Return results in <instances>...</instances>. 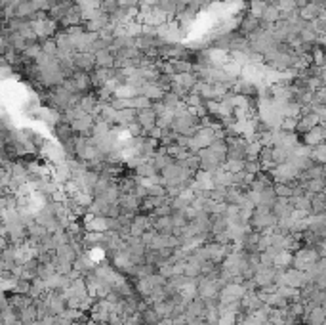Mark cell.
<instances>
[{"mask_svg":"<svg viewBox=\"0 0 326 325\" xmlns=\"http://www.w3.org/2000/svg\"><path fill=\"white\" fill-rule=\"evenodd\" d=\"M74 153H76V159H80V161H84V162L103 159L100 149H98V144H96V140H94V136H76Z\"/></svg>","mask_w":326,"mask_h":325,"instance_id":"6da1fadb","label":"cell"},{"mask_svg":"<svg viewBox=\"0 0 326 325\" xmlns=\"http://www.w3.org/2000/svg\"><path fill=\"white\" fill-rule=\"evenodd\" d=\"M71 92L63 86H56V88H50L48 94H46V102L52 109H56L59 113H65L69 109V104H71Z\"/></svg>","mask_w":326,"mask_h":325,"instance_id":"7a4b0ae2","label":"cell"},{"mask_svg":"<svg viewBox=\"0 0 326 325\" xmlns=\"http://www.w3.org/2000/svg\"><path fill=\"white\" fill-rule=\"evenodd\" d=\"M197 155L200 157V170H206V172H212V174L216 170H219L223 166V162L227 161V155H219L210 148L200 149Z\"/></svg>","mask_w":326,"mask_h":325,"instance_id":"3957f363","label":"cell"},{"mask_svg":"<svg viewBox=\"0 0 326 325\" xmlns=\"http://www.w3.org/2000/svg\"><path fill=\"white\" fill-rule=\"evenodd\" d=\"M299 170L290 164V162H283V164H277L273 170H271V178L277 182V184H290L294 180H298Z\"/></svg>","mask_w":326,"mask_h":325,"instance_id":"277c9868","label":"cell"},{"mask_svg":"<svg viewBox=\"0 0 326 325\" xmlns=\"http://www.w3.org/2000/svg\"><path fill=\"white\" fill-rule=\"evenodd\" d=\"M33 23V27L36 31V35H38V41H46V39H52V37H56L57 33V27H59V23L54 21L52 17H46V19H36V21H31Z\"/></svg>","mask_w":326,"mask_h":325,"instance_id":"5b68a950","label":"cell"},{"mask_svg":"<svg viewBox=\"0 0 326 325\" xmlns=\"http://www.w3.org/2000/svg\"><path fill=\"white\" fill-rule=\"evenodd\" d=\"M143 205V199H140L138 195L134 193H120V199H118V207L122 210V214H140Z\"/></svg>","mask_w":326,"mask_h":325,"instance_id":"8992f818","label":"cell"},{"mask_svg":"<svg viewBox=\"0 0 326 325\" xmlns=\"http://www.w3.org/2000/svg\"><path fill=\"white\" fill-rule=\"evenodd\" d=\"M111 222H113V218H109V216H94V214H88V216H86L84 230L86 232H98V234H109V232H111Z\"/></svg>","mask_w":326,"mask_h":325,"instance_id":"52a82bcc","label":"cell"},{"mask_svg":"<svg viewBox=\"0 0 326 325\" xmlns=\"http://www.w3.org/2000/svg\"><path fill=\"white\" fill-rule=\"evenodd\" d=\"M301 140H303V146H307V148H317V146L325 144L326 142V124L325 122H321V124H317L315 128H311L309 132L301 134Z\"/></svg>","mask_w":326,"mask_h":325,"instance_id":"ba28073f","label":"cell"},{"mask_svg":"<svg viewBox=\"0 0 326 325\" xmlns=\"http://www.w3.org/2000/svg\"><path fill=\"white\" fill-rule=\"evenodd\" d=\"M52 178L56 180L57 184H67L69 180H72V170L69 161L57 162V164H52Z\"/></svg>","mask_w":326,"mask_h":325,"instance_id":"9c48e42d","label":"cell"},{"mask_svg":"<svg viewBox=\"0 0 326 325\" xmlns=\"http://www.w3.org/2000/svg\"><path fill=\"white\" fill-rule=\"evenodd\" d=\"M74 65H76L78 71L92 73L96 69V54H92V52H78L74 56Z\"/></svg>","mask_w":326,"mask_h":325,"instance_id":"30bf717a","label":"cell"},{"mask_svg":"<svg viewBox=\"0 0 326 325\" xmlns=\"http://www.w3.org/2000/svg\"><path fill=\"white\" fill-rule=\"evenodd\" d=\"M317 124H321L319 113H315V111H311V113H303V115L298 119V128H296V132H299V134L309 132V130L315 128Z\"/></svg>","mask_w":326,"mask_h":325,"instance_id":"8fae6325","label":"cell"},{"mask_svg":"<svg viewBox=\"0 0 326 325\" xmlns=\"http://www.w3.org/2000/svg\"><path fill=\"white\" fill-rule=\"evenodd\" d=\"M164 94H166V90L162 88L156 81H147V82L143 84V88H142V96L149 98L151 102H158V100H162V98H164Z\"/></svg>","mask_w":326,"mask_h":325,"instance_id":"7c38bea8","label":"cell"},{"mask_svg":"<svg viewBox=\"0 0 326 325\" xmlns=\"http://www.w3.org/2000/svg\"><path fill=\"white\" fill-rule=\"evenodd\" d=\"M138 122H140V124L143 126L145 134L149 132L151 128H155V126H156V113L153 111V107L138 111Z\"/></svg>","mask_w":326,"mask_h":325,"instance_id":"4fadbf2b","label":"cell"},{"mask_svg":"<svg viewBox=\"0 0 326 325\" xmlns=\"http://www.w3.org/2000/svg\"><path fill=\"white\" fill-rule=\"evenodd\" d=\"M259 27H261V19H257V17L248 14L241 21V35L248 39V37H252V35H254L255 31H259Z\"/></svg>","mask_w":326,"mask_h":325,"instance_id":"5bb4252c","label":"cell"},{"mask_svg":"<svg viewBox=\"0 0 326 325\" xmlns=\"http://www.w3.org/2000/svg\"><path fill=\"white\" fill-rule=\"evenodd\" d=\"M153 228H155L158 234H164V236H174L176 234V226H174L172 214L170 216H156Z\"/></svg>","mask_w":326,"mask_h":325,"instance_id":"9a60e30c","label":"cell"},{"mask_svg":"<svg viewBox=\"0 0 326 325\" xmlns=\"http://www.w3.org/2000/svg\"><path fill=\"white\" fill-rule=\"evenodd\" d=\"M134 172H136V176H142V178H153L160 174L158 168L155 166V162L151 161V159H143V161L134 168Z\"/></svg>","mask_w":326,"mask_h":325,"instance_id":"2e32d148","label":"cell"},{"mask_svg":"<svg viewBox=\"0 0 326 325\" xmlns=\"http://www.w3.org/2000/svg\"><path fill=\"white\" fill-rule=\"evenodd\" d=\"M138 121V109H134V107H128V109H122V111H118V115H116V124L114 126H122V128H128L132 122H136Z\"/></svg>","mask_w":326,"mask_h":325,"instance_id":"e0dca14e","label":"cell"},{"mask_svg":"<svg viewBox=\"0 0 326 325\" xmlns=\"http://www.w3.org/2000/svg\"><path fill=\"white\" fill-rule=\"evenodd\" d=\"M72 79H74V82H76L78 92H82V94H90V92H92L94 84H92L90 73H86V71H76V73L72 75Z\"/></svg>","mask_w":326,"mask_h":325,"instance_id":"ac0fdd59","label":"cell"},{"mask_svg":"<svg viewBox=\"0 0 326 325\" xmlns=\"http://www.w3.org/2000/svg\"><path fill=\"white\" fill-rule=\"evenodd\" d=\"M114 58H116V56L113 54V50H111V48L96 52V67L111 69V67H114Z\"/></svg>","mask_w":326,"mask_h":325,"instance_id":"d6986e66","label":"cell"},{"mask_svg":"<svg viewBox=\"0 0 326 325\" xmlns=\"http://www.w3.org/2000/svg\"><path fill=\"white\" fill-rule=\"evenodd\" d=\"M172 81H174L176 84H180V86H183V88H187L191 92L193 86L199 82V77L195 73H176L172 77Z\"/></svg>","mask_w":326,"mask_h":325,"instance_id":"ffe728a7","label":"cell"},{"mask_svg":"<svg viewBox=\"0 0 326 325\" xmlns=\"http://www.w3.org/2000/svg\"><path fill=\"white\" fill-rule=\"evenodd\" d=\"M279 21H281V10H279V6H267L263 15H261V23L263 25H275Z\"/></svg>","mask_w":326,"mask_h":325,"instance_id":"44dd1931","label":"cell"},{"mask_svg":"<svg viewBox=\"0 0 326 325\" xmlns=\"http://www.w3.org/2000/svg\"><path fill=\"white\" fill-rule=\"evenodd\" d=\"M214 180H216V186L217 188H231L233 186V174L229 170H225L223 166L214 172Z\"/></svg>","mask_w":326,"mask_h":325,"instance_id":"7402d4cb","label":"cell"},{"mask_svg":"<svg viewBox=\"0 0 326 325\" xmlns=\"http://www.w3.org/2000/svg\"><path fill=\"white\" fill-rule=\"evenodd\" d=\"M250 54H252V52H241V50H233V52H229V61H233V63L241 65L242 69H244L246 65H250Z\"/></svg>","mask_w":326,"mask_h":325,"instance_id":"603a6c76","label":"cell"},{"mask_svg":"<svg viewBox=\"0 0 326 325\" xmlns=\"http://www.w3.org/2000/svg\"><path fill=\"white\" fill-rule=\"evenodd\" d=\"M142 316H143V324L145 325H162V318L158 316V312H156L153 306H147V308L142 312Z\"/></svg>","mask_w":326,"mask_h":325,"instance_id":"cb8c5ba5","label":"cell"},{"mask_svg":"<svg viewBox=\"0 0 326 325\" xmlns=\"http://www.w3.org/2000/svg\"><path fill=\"white\" fill-rule=\"evenodd\" d=\"M151 161L155 162V166L158 168V172H162V170H164L168 164L176 162V159L172 157L170 153H158V151H156V155L153 157V159H151Z\"/></svg>","mask_w":326,"mask_h":325,"instance_id":"d4e9b609","label":"cell"},{"mask_svg":"<svg viewBox=\"0 0 326 325\" xmlns=\"http://www.w3.org/2000/svg\"><path fill=\"white\" fill-rule=\"evenodd\" d=\"M116 115H118V111L114 109L113 105L111 104H103L101 105V113H100V117L103 119V121H107L109 124H116Z\"/></svg>","mask_w":326,"mask_h":325,"instance_id":"484cf974","label":"cell"},{"mask_svg":"<svg viewBox=\"0 0 326 325\" xmlns=\"http://www.w3.org/2000/svg\"><path fill=\"white\" fill-rule=\"evenodd\" d=\"M261 142L259 140H252V142H248V146H246V159H259V155H261Z\"/></svg>","mask_w":326,"mask_h":325,"instance_id":"4316f807","label":"cell"},{"mask_svg":"<svg viewBox=\"0 0 326 325\" xmlns=\"http://www.w3.org/2000/svg\"><path fill=\"white\" fill-rule=\"evenodd\" d=\"M267 6H269L267 0H252V2H250V12H248V14L257 17V19H261V15H263Z\"/></svg>","mask_w":326,"mask_h":325,"instance_id":"83f0119b","label":"cell"},{"mask_svg":"<svg viewBox=\"0 0 326 325\" xmlns=\"http://www.w3.org/2000/svg\"><path fill=\"white\" fill-rule=\"evenodd\" d=\"M223 71H225V73L229 75V79L235 82L237 79H241V77H242V71H244V69H242L241 65L233 63V61H227L225 65H223Z\"/></svg>","mask_w":326,"mask_h":325,"instance_id":"f1b7e54d","label":"cell"},{"mask_svg":"<svg viewBox=\"0 0 326 325\" xmlns=\"http://www.w3.org/2000/svg\"><path fill=\"white\" fill-rule=\"evenodd\" d=\"M223 168L229 170L231 174H237V172H242L246 168V161H239V159H227L223 162Z\"/></svg>","mask_w":326,"mask_h":325,"instance_id":"f546056e","label":"cell"},{"mask_svg":"<svg viewBox=\"0 0 326 325\" xmlns=\"http://www.w3.org/2000/svg\"><path fill=\"white\" fill-rule=\"evenodd\" d=\"M40 54H42V44H40V42H35V44H29L27 50H25L21 56L25 59H29V61H35Z\"/></svg>","mask_w":326,"mask_h":325,"instance_id":"4dcf8cb0","label":"cell"},{"mask_svg":"<svg viewBox=\"0 0 326 325\" xmlns=\"http://www.w3.org/2000/svg\"><path fill=\"white\" fill-rule=\"evenodd\" d=\"M311 157H313V161L315 162L326 164V142L325 144H321V146H317V148H313Z\"/></svg>","mask_w":326,"mask_h":325,"instance_id":"1f68e13d","label":"cell"},{"mask_svg":"<svg viewBox=\"0 0 326 325\" xmlns=\"http://www.w3.org/2000/svg\"><path fill=\"white\" fill-rule=\"evenodd\" d=\"M132 107L138 109V111H142V109L153 107V102L149 98H145V96H136V98H132Z\"/></svg>","mask_w":326,"mask_h":325,"instance_id":"d6a6232c","label":"cell"},{"mask_svg":"<svg viewBox=\"0 0 326 325\" xmlns=\"http://www.w3.org/2000/svg\"><path fill=\"white\" fill-rule=\"evenodd\" d=\"M126 35L128 37H132V39L142 37L143 35V23H140V21H132V23H128L126 25Z\"/></svg>","mask_w":326,"mask_h":325,"instance_id":"836d02e7","label":"cell"},{"mask_svg":"<svg viewBox=\"0 0 326 325\" xmlns=\"http://www.w3.org/2000/svg\"><path fill=\"white\" fill-rule=\"evenodd\" d=\"M42 44V52L48 54V56H57V44H56V39H46V41H40Z\"/></svg>","mask_w":326,"mask_h":325,"instance_id":"e575fe53","label":"cell"},{"mask_svg":"<svg viewBox=\"0 0 326 325\" xmlns=\"http://www.w3.org/2000/svg\"><path fill=\"white\" fill-rule=\"evenodd\" d=\"M162 102H164V104L168 105V107H170V109H174V111H176V109H178V105L181 104V100H180V96H178V94H174V92H166V94H164V98H162Z\"/></svg>","mask_w":326,"mask_h":325,"instance_id":"d590c367","label":"cell"},{"mask_svg":"<svg viewBox=\"0 0 326 325\" xmlns=\"http://www.w3.org/2000/svg\"><path fill=\"white\" fill-rule=\"evenodd\" d=\"M210 149L216 151V153H219V155H227V149H229L227 140L225 138H216L212 142V146H210Z\"/></svg>","mask_w":326,"mask_h":325,"instance_id":"8d00e7d4","label":"cell"},{"mask_svg":"<svg viewBox=\"0 0 326 325\" xmlns=\"http://www.w3.org/2000/svg\"><path fill=\"white\" fill-rule=\"evenodd\" d=\"M277 6L281 12H294V10H299L298 8V0H277Z\"/></svg>","mask_w":326,"mask_h":325,"instance_id":"74e56055","label":"cell"},{"mask_svg":"<svg viewBox=\"0 0 326 325\" xmlns=\"http://www.w3.org/2000/svg\"><path fill=\"white\" fill-rule=\"evenodd\" d=\"M296 128H298V119L283 117V122H281V130H286V132H294Z\"/></svg>","mask_w":326,"mask_h":325,"instance_id":"f35d334b","label":"cell"},{"mask_svg":"<svg viewBox=\"0 0 326 325\" xmlns=\"http://www.w3.org/2000/svg\"><path fill=\"white\" fill-rule=\"evenodd\" d=\"M185 104L189 105V107H200V105L204 104V100L200 98L199 94H189L187 100H185Z\"/></svg>","mask_w":326,"mask_h":325,"instance_id":"ab89813d","label":"cell"},{"mask_svg":"<svg viewBox=\"0 0 326 325\" xmlns=\"http://www.w3.org/2000/svg\"><path fill=\"white\" fill-rule=\"evenodd\" d=\"M168 109H170V107L164 104L162 100H158V102H153V111L156 113V117H158V115H162V113H166Z\"/></svg>","mask_w":326,"mask_h":325,"instance_id":"60d3db41","label":"cell"},{"mask_svg":"<svg viewBox=\"0 0 326 325\" xmlns=\"http://www.w3.org/2000/svg\"><path fill=\"white\" fill-rule=\"evenodd\" d=\"M210 2H212V0H193L189 8H193L195 12H199V10H204L206 6H210Z\"/></svg>","mask_w":326,"mask_h":325,"instance_id":"b9f144b4","label":"cell"},{"mask_svg":"<svg viewBox=\"0 0 326 325\" xmlns=\"http://www.w3.org/2000/svg\"><path fill=\"white\" fill-rule=\"evenodd\" d=\"M164 132H166V130H162V128L155 126V128H151V130L147 132V136H151V138H155V140L160 142V140H162V136H164Z\"/></svg>","mask_w":326,"mask_h":325,"instance_id":"7bdbcfd3","label":"cell"},{"mask_svg":"<svg viewBox=\"0 0 326 325\" xmlns=\"http://www.w3.org/2000/svg\"><path fill=\"white\" fill-rule=\"evenodd\" d=\"M158 2H160V0H142L140 8H142V6H147V8H155V6H158Z\"/></svg>","mask_w":326,"mask_h":325,"instance_id":"ee69618b","label":"cell"}]
</instances>
